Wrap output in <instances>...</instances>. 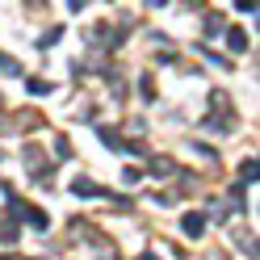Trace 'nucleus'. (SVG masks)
Segmentation results:
<instances>
[{
  "instance_id": "nucleus-1",
  "label": "nucleus",
  "mask_w": 260,
  "mask_h": 260,
  "mask_svg": "<svg viewBox=\"0 0 260 260\" xmlns=\"http://www.w3.org/2000/svg\"><path fill=\"white\" fill-rule=\"evenodd\" d=\"M9 206H13V218L21 214L29 226H34V231H46V226H51V218H46L38 206H25V202H17V193H9Z\"/></svg>"
},
{
  "instance_id": "nucleus-2",
  "label": "nucleus",
  "mask_w": 260,
  "mask_h": 260,
  "mask_svg": "<svg viewBox=\"0 0 260 260\" xmlns=\"http://www.w3.org/2000/svg\"><path fill=\"white\" fill-rule=\"evenodd\" d=\"M181 231H185L189 239H202V231H206V214H185V218H181Z\"/></svg>"
},
{
  "instance_id": "nucleus-3",
  "label": "nucleus",
  "mask_w": 260,
  "mask_h": 260,
  "mask_svg": "<svg viewBox=\"0 0 260 260\" xmlns=\"http://www.w3.org/2000/svg\"><path fill=\"white\" fill-rule=\"evenodd\" d=\"M72 193H76V198H105V189H101V185H92L88 176H76V185H72Z\"/></svg>"
},
{
  "instance_id": "nucleus-4",
  "label": "nucleus",
  "mask_w": 260,
  "mask_h": 260,
  "mask_svg": "<svg viewBox=\"0 0 260 260\" xmlns=\"http://www.w3.org/2000/svg\"><path fill=\"white\" fill-rule=\"evenodd\" d=\"M226 46H231V51H243V46H248V34H243V29H226Z\"/></svg>"
},
{
  "instance_id": "nucleus-5",
  "label": "nucleus",
  "mask_w": 260,
  "mask_h": 260,
  "mask_svg": "<svg viewBox=\"0 0 260 260\" xmlns=\"http://www.w3.org/2000/svg\"><path fill=\"white\" fill-rule=\"evenodd\" d=\"M256 172H260V168H256V159H243V164H239V176H243V181H239V185L256 181Z\"/></svg>"
},
{
  "instance_id": "nucleus-6",
  "label": "nucleus",
  "mask_w": 260,
  "mask_h": 260,
  "mask_svg": "<svg viewBox=\"0 0 260 260\" xmlns=\"http://www.w3.org/2000/svg\"><path fill=\"white\" fill-rule=\"evenodd\" d=\"M147 168H151L155 176H168V172H172V159H164V155H159V159H151Z\"/></svg>"
},
{
  "instance_id": "nucleus-7",
  "label": "nucleus",
  "mask_w": 260,
  "mask_h": 260,
  "mask_svg": "<svg viewBox=\"0 0 260 260\" xmlns=\"http://www.w3.org/2000/svg\"><path fill=\"white\" fill-rule=\"evenodd\" d=\"M0 72H9V76H21V63H17V59H5V55H0Z\"/></svg>"
},
{
  "instance_id": "nucleus-8",
  "label": "nucleus",
  "mask_w": 260,
  "mask_h": 260,
  "mask_svg": "<svg viewBox=\"0 0 260 260\" xmlns=\"http://www.w3.org/2000/svg\"><path fill=\"white\" fill-rule=\"evenodd\" d=\"M218 29H222V17H218V13H210V17H206V34H218Z\"/></svg>"
},
{
  "instance_id": "nucleus-9",
  "label": "nucleus",
  "mask_w": 260,
  "mask_h": 260,
  "mask_svg": "<svg viewBox=\"0 0 260 260\" xmlns=\"http://www.w3.org/2000/svg\"><path fill=\"white\" fill-rule=\"evenodd\" d=\"M29 92H34V96H46V92H51V84H46V80H29Z\"/></svg>"
},
{
  "instance_id": "nucleus-10",
  "label": "nucleus",
  "mask_w": 260,
  "mask_h": 260,
  "mask_svg": "<svg viewBox=\"0 0 260 260\" xmlns=\"http://www.w3.org/2000/svg\"><path fill=\"white\" fill-rule=\"evenodd\" d=\"M55 155H59V159H68V155H72V147H68V139H55Z\"/></svg>"
},
{
  "instance_id": "nucleus-11",
  "label": "nucleus",
  "mask_w": 260,
  "mask_h": 260,
  "mask_svg": "<svg viewBox=\"0 0 260 260\" xmlns=\"http://www.w3.org/2000/svg\"><path fill=\"white\" fill-rule=\"evenodd\" d=\"M139 260H159V256H139Z\"/></svg>"
},
{
  "instance_id": "nucleus-12",
  "label": "nucleus",
  "mask_w": 260,
  "mask_h": 260,
  "mask_svg": "<svg viewBox=\"0 0 260 260\" xmlns=\"http://www.w3.org/2000/svg\"><path fill=\"white\" fill-rule=\"evenodd\" d=\"M5 260H17V256H5Z\"/></svg>"
}]
</instances>
